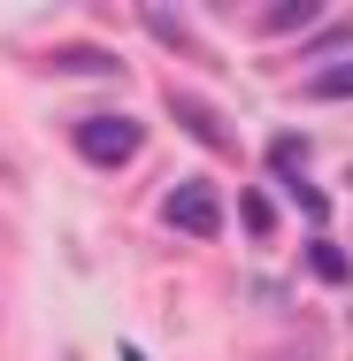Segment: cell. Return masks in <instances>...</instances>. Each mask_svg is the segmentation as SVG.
<instances>
[{
	"mask_svg": "<svg viewBox=\"0 0 353 361\" xmlns=\"http://www.w3.org/2000/svg\"><path fill=\"white\" fill-rule=\"evenodd\" d=\"M307 23H315V8H307V0H292V8H269V16H261V31H269V39H284V31H307Z\"/></svg>",
	"mask_w": 353,
	"mask_h": 361,
	"instance_id": "cell-7",
	"label": "cell"
},
{
	"mask_svg": "<svg viewBox=\"0 0 353 361\" xmlns=\"http://www.w3.org/2000/svg\"><path fill=\"white\" fill-rule=\"evenodd\" d=\"M161 223L185 231V238H215L223 231V192H215L208 177H185V185L161 192Z\"/></svg>",
	"mask_w": 353,
	"mask_h": 361,
	"instance_id": "cell-2",
	"label": "cell"
},
{
	"mask_svg": "<svg viewBox=\"0 0 353 361\" xmlns=\"http://www.w3.org/2000/svg\"><path fill=\"white\" fill-rule=\"evenodd\" d=\"M307 269H315V277H330V285H346V277H353V262L330 246V238H315V246H307Z\"/></svg>",
	"mask_w": 353,
	"mask_h": 361,
	"instance_id": "cell-6",
	"label": "cell"
},
{
	"mask_svg": "<svg viewBox=\"0 0 353 361\" xmlns=\"http://www.w3.org/2000/svg\"><path fill=\"white\" fill-rule=\"evenodd\" d=\"M346 177H353V169H346Z\"/></svg>",
	"mask_w": 353,
	"mask_h": 361,
	"instance_id": "cell-11",
	"label": "cell"
},
{
	"mask_svg": "<svg viewBox=\"0 0 353 361\" xmlns=\"http://www.w3.org/2000/svg\"><path fill=\"white\" fill-rule=\"evenodd\" d=\"M238 223H246V231H254V238H269V231H277V200H269V192H254V185H246V192H238Z\"/></svg>",
	"mask_w": 353,
	"mask_h": 361,
	"instance_id": "cell-4",
	"label": "cell"
},
{
	"mask_svg": "<svg viewBox=\"0 0 353 361\" xmlns=\"http://www.w3.org/2000/svg\"><path fill=\"white\" fill-rule=\"evenodd\" d=\"M54 70H100V77H116V54H100V47H70V54H54Z\"/></svg>",
	"mask_w": 353,
	"mask_h": 361,
	"instance_id": "cell-9",
	"label": "cell"
},
{
	"mask_svg": "<svg viewBox=\"0 0 353 361\" xmlns=\"http://www.w3.org/2000/svg\"><path fill=\"white\" fill-rule=\"evenodd\" d=\"M169 116H177V131H185V139H200L208 154H230V123L215 116L208 100H192V92H169Z\"/></svg>",
	"mask_w": 353,
	"mask_h": 361,
	"instance_id": "cell-3",
	"label": "cell"
},
{
	"mask_svg": "<svg viewBox=\"0 0 353 361\" xmlns=\"http://www.w3.org/2000/svg\"><path fill=\"white\" fill-rule=\"evenodd\" d=\"M284 185H292V200H299V208H307L315 223L330 216V200H323V185H307V177H284Z\"/></svg>",
	"mask_w": 353,
	"mask_h": 361,
	"instance_id": "cell-10",
	"label": "cell"
},
{
	"mask_svg": "<svg viewBox=\"0 0 353 361\" xmlns=\"http://www.w3.org/2000/svg\"><path fill=\"white\" fill-rule=\"evenodd\" d=\"M146 31H154V39H161L169 54H192V31H185V23H177L169 8H146Z\"/></svg>",
	"mask_w": 353,
	"mask_h": 361,
	"instance_id": "cell-5",
	"label": "cell"
},
{
	"mask_svg": "<svg viewBox=\"0 0 353 361\" xmlns=\"http://www.w3.org/2000/svg\"><path fill=\"white\" fill-rule=\"evenodd\" d=\"M70 139H77V154H85L92 169H123V161L146 146V131H139V116H85Z\"/></svg>",
	"mask_w": 353,
	"mask_h": 361,
	"instance_id": "cell-1",
	"label": "cell"
},
{
	"mask_svg": "<svg viewBox=\"0 0 353 361\" xmlns=\"http://www.w3.org/2000/svg\"><path fill=\"white\" fill-rule=\"evenodd\" d=\"M315 100H353V62H338V70H315V85H307Z\"/></svg>",
	"mask_w": 353,
	"mask_h": 361,
	"instance_id": "cell-8",
	"label": "cell"
}]
</instances>
